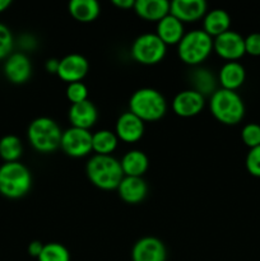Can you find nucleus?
Segmentation results:
<instances>
[{
  "label": "nucleus",
  "instance_id": "obj_1",
  "mask_svg": "<svg viewBox=\"0 0 260 261\" xmlns=\"http://www.w3.org/2000/svg\"><path fill=\"white\" fill-rule=\"evenodd\" d=\"M89 181L101 190H115L124 178L120 161L112 155L94 154L86 166Z\"/></svg>",
  "mask_w": 260,
  "mask_h": 261
},
{
  "label": "nucleus",
  "instance_id": "obj_2",
  "mask_svg": "<svg viewBox=\"0 0 260 261\" xmlns=\"http://www.w3.org/2000/svg\"><path fill=\"white\" fill-rule=\"evenodd\" d=\"M129 111L142 121H157L165 116L167 102L160 91L154 88H140L129 99Z\"/></svg>",
  "mask_w": 260,
  "mask_h": 261
},
{
  "label": "nucleus",
  "instance_id": "obj_3",
  "mask_svg": "<svg viewBox=\"0 0 260 261\" xmlns=\"http://www.w3.org/2000/svg\"><path fill=\"white\" fill-rule=\"evenodd\" d=\"M212 115L224 125H236L244 119L245 103L236 91L217 89L209 99Z\"/></svg>",
  "mask_w": 260,
  "mask_h": 261
},
{
  "label": "nucleus",
  "instance_id": "obj_4",
  "mask_svg": "<svg viewBox=\"0 0 260 261\" xmlns=\"http://www.w3.org/2000/svg\"><path fill=\"white\" fill-rule=\"evenodd\" d=\"M32 176L20 162H5L0 166V194L8 199L23 198L30 191Z\"/></svg>",
  "mask_w": 260,
  "mask_h": 261
},
{
  "label": "nucleus",
  "instance_id": "obj_5",
  "mask_svg": "<svg viewBox=\"0 0 260 261\" xmlns=\"http://www.w3.org/2000/svg\"><path fill=\"white\" fill-rule=\"evenodd\" d=\"M60 126L55 120L50 117H37L28 125L27 138L31 145L37 152L50 153L60 147L61 142Z\"/></svg>",
  "mask_w": 260,
  "mask_h": 261
},
{
  "label": "nucleus",
  "instance_id": "obj_6",
  "mask_svg": "<svg viewBox=\"0 0 260 261\" xmlns=\"http://www.w3.org/2000/svg\"><path fill=\"white\" fill-rule=\"evenodd\" d=\"M213 51V38L203 30H193L185 33L177 45L181 61L191 66L203 63Z\"/></svg>",
  "mask_w": 260,
  "mask_h": 261
},
{
  "label": "nucleus",
  "instance_id": "obj_7",
  "mask_svg": "<svg viewBox=\"0 0 260 261\" xmlns=\"http://www.w3.org/2000/svg\"><path fill=\"white\" fill-rule=\"evenodd\" d=\"M167 46L155 33H143L138 36L132 45V56L143 65H155L166 55Z\"/></svg>",
  "mask_w": 260,
  "mask_h": 261
},
{
  "label": "nucleus",
  "instance_id": "obj_8",
  "mask_svg": "<svg viewBox=\"0 0 260 261\" xmlns=\"http://www.w3.org/2000/svg\"><path fill=\"white\" fill-rule=\"evenodd\" d=\"M60 148L70 157H86L92 152V133L70 126L63 132Z\"/></svg>",
  "mask_w": 260,
  "mask_h": 261
},
{
  "label": "nucleus",
  "instance_id": "obj_9",
  "mask_svg": "<svg viewBox=\"0 0 260 261\" xmlns=\"http://www.w3.org/2000/svg\"><path fill=\"white\" fill-rule=\"evenodd\" d=\"M213 51L227 61H237L245 55V37L236 31H227L213 40Z\"/></svg>",
  "mask_w": 260,
  "mask_h": 261
},
{
  "label": "nucleus",
  "instance_id": "obj_10",
  "mask_svg": "<svg viewBox=\"0 0 260 261\" xmlns=\"http://www.w3.org/2000/svg\"><path fill=\"white\" fill-rule=\"evenodd\" d=\"M89 63L81 54H69L59 60L58 75L61 81L69 83L82 82V79L88 74Z\"/></svg>",
  "mask_w": 260,
  "mask_h": 261
},
{
  "label": "nucleus",
  "instance_id": "obj_11",
  "mask_svg": "<svg viewBox=\"0 0 260 261\" xmlns=\"http://www.w3.org/2000/svg\"><path fill=\"white\" fill-rule=\"evenodd\" d=\"M167 251L160 239L152 236L138 240L132 250L133 261H166Z\"/></svg>",
  "mask_w": 260,
  "mask_h": 261
},
{
  "label": "nucleus",
  "instance_id": "obj_12",
  "mask_svg": "<svg viewBox=\"0 0 260 261\" xmlns=\"http://www.w3.org/2000/svg\"><path fill=\"white\" fill-rule=\"evenodd\" d=\"M204 96L195 89H186L178 92L172 101V110L180 117L196 116L204 109Z\"/></svg>",
  "mask_w": 260,
  "mask_h": 261
},
{
  "label": "nucleus",
  "instance_id": "obj_13",
  "mask_svg": "<svg viewBox=\"0 0 260 261\" xmlns=\"http://www.w3.org/2000/svg\"><path fill=\"white\" fill-rule=\"evenodd\" d=\"M115 134L120 140L125 143H135L142 139L144 134V121L132 114L130 111L124 112L116 120Z\"/></svg>",
  "mask_w": 260,
  "mask_h": 261
},
{
  "label": "nucleus",
  "instance_id": "obj_14",
  "mask_svg": "<svg viewBox=\"0 0 260 261\" xmlns=\"http://www.w3.org/2000/svg\"><path fill=\"white\" fill-rule=\"evenodd\" d=\"M4 74L12 83H25L32 74V64L28 56L23 53L10 54L4 63Z\"/></svg>",
  "mask_w": 260,
  "mask_h": 261
},
{
  "label": "nucleus",
  "instance_id": "obj_15",
  "mask_svg": "<svg viewBox=\"0 0 260 261\" xmlns=\"http://www.w3.org/2000/svg\"><path fill=\"white\" fill-rule=\"evenodd\" d=\"M204 0H173L170 3V14L183 23L196 22L206 14Z\"/></svg>",
  "mask_w": 260,
  "mask_h": 261
},
{
  "label": "nucleus",
  "instance_id": "obj_16",
  "mask_svg": "<svg viewBox=\"0 0 260 261\" xmlns=\"http://www.w3.org/2000/svg\"><path fill=\"white\" fill-rule=\"evenodd\" d=\"M68 117L73 127L89 130L98 120V111L93 102L87 99L79 103L70 105Z\"/></svg>",
  "mask_w": 260,
  "mask_h": 261
},
{
  "label": "nucleus",
  "instance_id": "obj_17",
  "mask_svg": "<svg viewBox=\"0 0 260 261\" xmlns=\"http://www.w3.org/2000/svg\"><path fill=\"white\" fill-rule=\"evenodd\" d=\"M119 196L127 204L142 203L148 194L147 182L142 177L124 176L120 185L117 186Z\"/></svg>",
  "mask_w": 260,
  "mask_h": 261
},
{
  "label": "nucleus",
  "instance_id": "obj_18",
  "mask_svg": "<svg viewBox=\"0 0 260 261\" xmlns=\"http://www.w3.org/2000/svg\"><path fill=\"white\" fill-rule=\"evenodd\" d=\"M155 35L163 41L166 46L167 45H178L181 38L185 35L184 30V23L180 22L176 17L168 13L166 17H163L160 22H157V31Z\"/></svg>",
  "mask_w": 260,
  "mask_h": 261
},
{
  "label": "nucleus",
  "instance_id": "obj_19",
  "mask_svg": "<svg viewBox=\"0 0 260 261\" xmlns=\"http://www.w3.org/2000/svg\"><path fill=\"white\" fill-rule=\"evenodd\" d=\"M245 79H246V70L239 61H227L218 73V81L222 88L228 91L239 89L245 83Z\"/></svg>",
  "mask_w": 260,
  "mask_h": 261
},
{
  "label": "nucleus",
  "instance_id": "obj_20",
  "mask_svg": "<svg viewBox=\"0 0 260 261\" xmlns=\"http://www.w3.org/2000/svg\"><path fill=\"white\" fill-rule=\"evenodd\" d=\"M134 12L145 20L160 22L170 13V2L167 0H135Z\"/></svg>",
  "mask_w": 260,
  "mask_h": 261
},
{
  "label": "nucleus",
  "instance_id": "obj_21",
  "mask_svg": "<svg viewBox=\"0 0 260 261\" xmlns=\"http://www.w3.org/2000/svg\"><path fill=\"white\" fill-rule=\"evenodd\" d=\"M121 170L124 176H130V177H142L148 170L149 161H148L147 154L139 149H133L125 153L122 155L121 161Z\"/></svg>",
  "mask_w": 260,
  "mask_h": 261
},
{
  "label": "nucleus",
  "instance_id": "obj_22",
  "mask_svg": "<svg viewBox=\"0 0 260 261\" xmlns=\"http://www.w3.org/2000/svg\"><path fill=\"white\" fill-rule=\"evenodd\" d=\"M231 27V17L223 9H212L206 12L203 18V31L208 33L212 38L229 31Z\"/></svg>",
  "mask_w": 260,
  "mask_h": 261
},
{
  "label": "nucleus",
  "instance_id": "obj_23",
  "mask_svg": "<svg viewBox=\"0 0 260 261\" xmlns=\"http://www.w3.org/2000/svg\"><path fill=\"white\" fill-rule=\"evenodd\" d=\"M68 9L71 17L81 23L93 22L101 12V7L96 0H71Z\"/></svg>",
  "mask_w": 260,
  "mask_h": 261
},
{
  "label": "nucleus",
  "instance_id": "obj_24",
  "mask_svg": "<svg viewBox=\"0 0 260 261\" xmlns=\"http://www.w3.org/2000/svg\"><path fill=\"white\" fill-rule=\"evenodd\" d=\"M119 138L116 137L115 132L102 129L92 134V150L96 154L111 155V153L116 149Z\"/></svg>",
  "mask_w": 260,
  "mask_h": 261
},
{
  "label": "nucleus",
  "instance_id": "obj_25",
  "mask_svg": "<svg viewBox=\"0 0 260 261\" xmlns=\"http://www.w3.org/2000/svg\"><path fill=\"white\" fill-rule=\"evenodd\" d=\"M23 153L22 142L15 135H5L0 139V157L5 162H18Z\"/></svg>",
  "mask_w": 260,
  "mask_h": 261
},
{
  "label": "nucleus",
  "instance_id": "obj_26",
  "mask_svg": "<svg viewBox=\"0 0 260 261\" xmlns=\"http://www.w3.org/2000/svg\"><path fill=\"white\" fill-rule=\"evenodd\" d=\"M38 261H70V252L59 242L43 245L42 252L37 257Z\"/></svg>",
  "mask_w": 260,
  "mask_h": 261
},
{
  "label": "nucleus",
  "instance_id": "obj_27",
  "mask_svg": "<svg viewBox=\"0 0 260 261\" xmlns=\"http://www.w3.org/2000/svg\"><path fill=\"white\" fill-rule=\"evenodd\" d=\"M66 98L69 99L71 105L87 101L88 99V88L82 82L69 83L66 87Z\"/></svg>",
  "mask_w": 260,
  "mask_h": 261
},
{
  "label": "nucleus",
  "instance_id": "obj_28",
  "mask_svg": "<svg viewBox=\"0 0 260 261\" xmlns=\"http://www.w3.org/2000/svg\"><path fill=\"white\" fill-rule=\"evenodd\" d=\"M241 139L245 145L251 149V148L259 147L260 145V125L251 122V124L245 125L241 132Z\"/></svg>",
  "mask_w": 260,
  "mask_h": 261
},
{
  "label": "nucleus",
  "instance_id": "obj_29",
  "mask_svg": "<svg viewBox=\"0 0 260 261\" xmlns=\"http://www.w3.org/2000/svg\"><path fill=\"white\" fill-rule=\"evenodd\" d=\"M13 48V35L9 28L0 23V60L10 55Z\"/></svg>",
  "mask_w": 260,
  "mask_h": 261
},
{
  "label": "nucleus",
  "instance_id": "obj_30",
  "mask_svg": "<svg viewBox=\"0 0 260 261\" xmlns=\"http://www.w3.org/2000/svg\"><path fill=\"white\" fill-rule=\"evenodd\" d=\"M246 170L254 177H260V145L251 148L246 155Z\"/></svg>",
  "mask_w": 260,
  "mask_h": 261
},
{
  "label": "nucleus",
  "instance_id": "obj_31",
  "mask_svg": "<svg viewBox=\"0 0 260 261\" xmlns=\"http://www.w3.org/2000/svg\"><path fill=\"white\" fill-rule=\"evenodd\" d=\"M245 53L251 56H260V32L250 33L245 37Z\"/></svg>",
  "mask_w": 260,
  "mask_h": 261
},
{
  "label": "nucleus",
  "instance_id": "obj_32",
  "mask_svg": "<svg viewBox=\"0 0 260 261\" xmlns=\"http://www.w3.org/2000/svg\"><path fill=\"white\" fill-rule=\"evenodd\" d=\"M43 249V244L40 241H32L30 245H28V254L32 257H36L37 259L41 255Z\"/></svg>",
  "mask_w": 260,
  "mask_h": 261
},
{
  "label": "nucleus",
  "instance_id": "obj_33",
  "mask_svg": "<svg viewBox=\"0 0 260 261\" xmlns=\"http://www.w3.org/2000/svg\"><path fill=\"white\" fill-rule=\"evenodd\" d=\"M134 0H112V4L120 9H130L134 8Z\"/></svg>",
  "mask_w": 260,
  "mask_h": 261
},
{
  "label": "nucleus",
  "instance_id": "obj_34",
  "mask_svg": "<svg viewBox=\"0 0 260 261\" xmlns=\"http://www.w3.org/2000/svg\"><path fill=\"white\" fill-rule=\"evenodd\" d=\"M45 68L48 73L56 74L59 69V60H56V59H48L45 63Z\"/></svg>",
  "mask_w": 260,
  "mask_h": 261
},
{
  "label": "nucleus",
  "instance_id": "obj_35",
  "mask_svg": "<svg viewBox=\"0 0 260 261\" xmlns=\"http://www.w3.org/2000/svg\"><path fill=\"white\" fill-rule=\"evenodd\" d=\"M10 4H12L10 0H0V13L5 12L10 7Z\"/></svg>",
  "mask_w": 260,
  "mask_h": 261
}]
</instances>
